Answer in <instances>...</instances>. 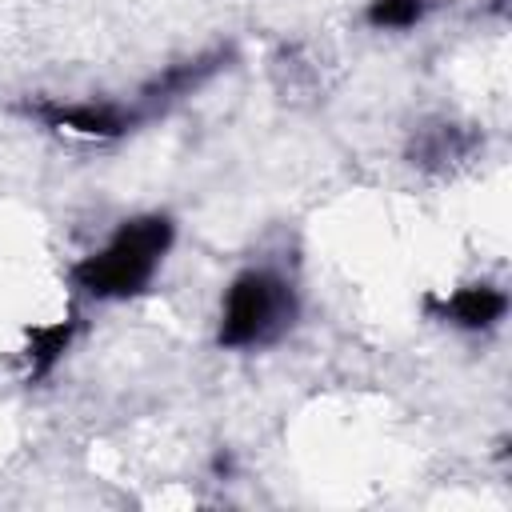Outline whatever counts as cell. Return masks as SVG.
<instances>
[{
    "mask_svg": "<svg viewBox=\"0 0 512 512\" xmlns=\"http://www.w3.org/2000/svg\"><path fill=\"white\" fill-rule=\"evenodd\" d=\"M428 0H372L368 8V24L376 28H412L424 16Z\"/></svg>",
    "mask_w": 512,
    "mask_h": 512,
    "instance_id": "cell-4",
    "label": "cell"
},
{
    "mask_svg": "<svg viewBox=\"0 0 512 512\" xmlns=\"http://www.w3.org/2000/svg\"><path fill=\"white\" fill-rule=\"evenodd\" d=\"M168 244H172L168 216L152 212V216L124 220L120 232L100 252H92L88 260L76 264V284L96 300H128L148 288Z\"/></svg>",
    "mask_w": 512,
    "mask_h": 512,
    "instance_id": "cell-1",
    "label": "cell"
},
{
    "mask_svg": "<svg viewBox=\"0 0 512 512\" xmlns=\"http://www.w3.org/2000/svg\"><path fill=\"white\" fill-rule=\"evenodd\" d=\"M296 320V292L284 276L268 268L240 272L220 308V344L224 348H268Z\"/></svg>",
    "mask_w": 512,
    "mask_h": 512,
    "instance_id": "cell-2",
    "label": "cell"
},
{
    "mask_svg": "<svg viewBox=\"0 0 512 512\" xmlns=\"http://www.w3.org/2000/svg\"><path fill=\"white\" fill-rule=\"evenodd\" d=\"M504 308H508V300H504L500 288H492V284H472V288H460V292L444 304V316H448L452 324H460V328H488V324H496V320L504 316Z\"/></svg>",
    "mask_w": 512,
    "mask_h": 512,
    "instance_id": "cell-3",
    "label": "cell"
},
{
    "mask_svg": "<svg viewBox=\"0 0 512 512\" xmlns=\"http://www.w3.org/2000/svg\"><path fill=\"white\" fill-rule=\"evenodd\" d=\"M64 348H68V324H56V328L40 332V336H36V348H32V356H36V372H48L52 360H56Z\"/></svg>",
    "mask_w": 512,
    "mask_h": 512,
    "instance_id": "cell-5",
    "label": "cell"
}]
</instances>
